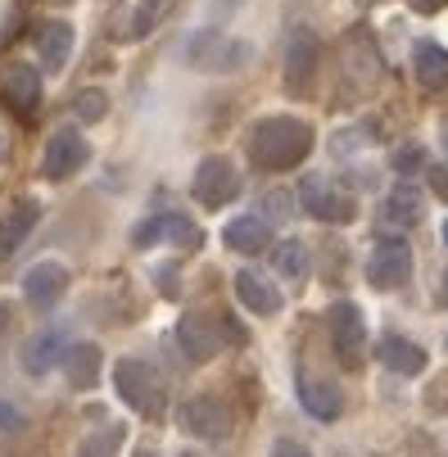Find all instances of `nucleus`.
<instances>
[{"mask_svg": "<svg viewBox=\"0 0 448 457\" xmlns=\"http://www.w3.org/2000/svg\"><path fill=\"white\" fill-rule=\"evenodd\" d=\"M0 91H5L10 109L19 113H32L41 104V78L37 69H28V63H14V69H5V82H0Z\"/></svg>", "mask_w": 448, "mask_h": 457, "instance_id": "17", "label": "nucleus"}, {"mask_svg": "<svg viewBox=\"0 0 448 457\" xmlns=\"http://www.w3.org/2000/svg\"><path fill=\"white\" fill-rule=\"evenodd\" d=\"M154 286H159L163 299H177V295H181V286H177V268H154Z\"/></svg>", "mask_w": 448, "mask_h": 457, "instance_id": "30", "label": "nucleus"}, {"mask_svg": "<svg viewBox=\"0 0 448 457\" xmlns=\"http://www.w3.org/2000/svg\"><path fill=\"white\" fill-rule=\"evenodd\" d=\"M181 457H195V453H181Z\"/></svg>", "mask_w": 448, "mask_h": 457, "instance_id": "41", "label": "nucleus"}, {"mask_svg": "<svg viewBox=\"0 0 448 457\" xmlns=\"http://www.w3.org/2000/svg\"><path fill=\"white\" fill-rule=\"evenodd\" d=\"M376 358L386 362L390 371H399V376H417V371H426V349L421 345H412V340H403V336H386V340H376Z\"/></svg>", "mask_w": 448, "mask_h": 457, "instance_id": "16", "label": "nucleus"}, {"mask_svg": "<svg viewBox=\"0 0 448 457\" xmlns=\"http://www.w3.org/2000/svg\"><path fill=\"white\" fill-rule=\"evenodd\" d=\"M299 200H303V209L317 218V222H353L358 218V204H353V195L349 190H340V181H331V177H308L303 186H299Z\"/></svg>", "mask_w": 448, "mask_h": 457, "instance_id": "4", "label": "nucleus"}, {"mask_svg": "<svg viewBox=\"0 0 448 457\" xmlns=\"http://www.w3.org/2000/svg\"><path fill=\"white\" fill-rule=\"evenodd\" d=\"M412 69H417V82H421L426 91H444V87H448V46L421 41V46H417V59H412Z\"/></svg>", "mask_w": 448, "mask_h": 457, "instance_id": "19", "label": "nucleus"}, {"mask_svg": "<svg viewBox=\"0 0 448 457\" xmlns=\"http://www.w3.org/2000/svg\"><path fill=\"white\" fill-rule=\"evenodd\" d=\"M421 163H426L421 145H399V150H394V159H390V168H394L399 177H412V172H421Z\"/></svg>", "mask_w": 448, "mask_h": 457, "instance_id": "29", "label": "nucleus"}, {"mask_svg": "<svg viewBox=\"0 0 448 457\" xmlns=\"http://www.w3.org/2000/svg\"><path fill=\"white\" fill-rule=\"evenodd\" d=\"M104 109H109V100H104V91H95V87L78 91V100H73V113H78L82 122H100Z\"/></svg>", "mask_w": 448, "mask_h": 457, "instance_id": "28", "label": "nucleus"}, {"mask_svg": "<svg viewBox=\"0 0 448 457\" xmlns=\"http://www.w3.org/2000/svg\"><path fill=\"white\" fill-rule=\"evenodd\" d=\"M272 457H312V453H308L299 439H277V444H272Z\"/></svg>", "mask_w": 448, "mask_h": 457, "instance_id": "31", "label": "nucleus"}, {"mask_svg": "<svg viewBox=\"0 0 448 457\" xmlns=\"http://www.w3.org/2000/svg\"><path fill=\"white\" fill-rule=\"evenodd\" d=\"M122 439H127V430H122V426H109V430H95V435H87V439H82V448H78V457H113V453L122 448Z\"/></svg>", "mask_w": 448, "mask_h": 457, "instance_id": "26", "label": "nucleus"}, {"mask_svg": "<svg viewBox=\"0 0 448 457\" xmlns=\"http://www.w3.org/2000/svg\"><path fill=\"white\" fill-rule=\"evenodd\" d=\"M37 50H41V63L50 73H59L63 63H69V54H73V28L69 23H46L41 28V37H37Z\"/></svg>", "mask_w": 448, "mask_h": 457, "instance_id": "21", "label": "nucleus"}, {"mask_svg": "<svg viewBox=\"0 0 448 457\" xmlns=\"http://www.w3.org/2000/svg\"><path fill=\"white\" fill-rule=\"evenodd\" d=\"M63 336L59 331H41L37 340H28V349H23V367L32 371V376H46L54 362H63Z\"/></svg>", "mask_w": 448, "mask_h": 457, "instance_id": "23", "label": "nucleus"}, {"mask_svg": "<svg viewBox=\"0 0 448 457\" xmlns=\"http://www.w3.org/2000/svg\"><path fill=\"white\" fill-rule=\"evenodd\" d=\"M177 345H181L186 362L204 367V362H213V358L222 353V331L213 326L209 312H186V317L177 321Z\"/></svg>", "mask_w": 448, "mask_h": 457, "instance_id": "7", "label": "nucleus"}, {"mask_svg": "<svg viewBox=\"0 0 448 457\" xmlns=\"http://www.w3.org/2000/svg\"><path fill=\"white\" fill-rule=\"evenodd\" d=\"M222 240L236 253H263L268 249V222L263 218H231L227 231H222Z\"/></svg>", "mask_w": 448, "mask_h": 457, "instance_id": "22", "label": "nucleus"}, {"mask_svg": "<svg viewBox=\"0 0 448 457\" xmlns=\"http://www.w3.org/2000/svg\"><path fill=\"white\" fill-rule=\"evenodd\" d=\"M444 299H448V272H444Z\"/></svg>", "mask_w": 448, "mask_h": 457, "instance_id": "38", "label": "nucleus"}, {"mask_svg": "<svg viewBox=\"0 0 448 457\" xmlns=\"http://www.w3.org/2000/svg\"><path fill=\"white\" fill-rule=\"evenodd\" d=\"M177 421H181V430H186V435H195V439H213V444L231 435V408H227L222 399H209V395L186 399V403H181V412H177Z\"/></svg>", "mask_w": 448, "mask_h": 457, "instance_id": "6", "label": "nucleus"}, {"mask_svg": "<svg viewBox=\"0 0 448 457\" xmlns=\"http://www.w3.org/2000/svg\"><path fill=\"white\" fill-rule=\"evenodd\" d=\"M299 403L317 421H336L340 417V389L327 385V380H317V376H299Z\"/></svg>", "mask_w": 448, "mask_h": 457, "instance_id": "18", "label": "nucleus"}, {"mask_svg": "<svg viewBox=\"0 0 448 457\" xmlns=\"http://www.w3.org/2000/svg\"><path fill=\"white\" fill-rule=\"evenodd\" d=\"M63 290H69V268H63V263H37L23 277V295H28L32 308H50Z\"/></svg>", "mask_w": 448, "mask_h": 457, "instance_id": "13", "label": "nucleus"}, {"mask_svg": "<svg viewBox=\"0 0 448 457\" xmlns=\"http://www.w3.org/2000/svg\"><path fill=\"white\" fill-rule=\"evenodd\" d=\"M272 263H277L281 277L303 281V277H308V249H303V240H281V245L272 249Z\"/></svg>", "mask_w": 448, "mask_h": 457, "instance_id": "25", "label": "nucleus"}, {"mask_svg": "<svg viewBox=\"0 0 448 457\" xmlns=\"http://www.w3.org/2000/svg\"><path fill=\"white\" fill-rule=\"evenodd\" d=\"M54 5H69V0H54Z\"/></svg>", "mask_w": 448, "mask_h": 457, "instance_id": "40", "label": "nucleus"}, {"mask_svg": "<svg viewBox=\"0 0 448 457\" xmlns=\"http://www.w3.org/2000/svg\"><path fill=\"white\" fill-rule=\"evenodd\" d=\"M249 54V46L240 41H227L218 32H195L186 41V63H195V69H213V73H227V69H240Z\"/></svg>", "mask_w": 448, "mask_h": 457, "instance_id": "8", "label": "nucleus"}, {"mask_svg": "<svg viewBox=\"0 0 448 457\" xmlns=\"http://www.w3.org/2000/svg\"><path fill=\"white\" fill-rule=\"evenodd\" d=\"M137 457H154V448H141V453H137Z\"/></svg>", "mask_w": 448, "mask_h": 457, "instance_id": "37", "label": "nucleus"}, {"mask_svg": "<svg viewBox=\"0 0 448 457\" xmlns=\"http://www.w3.org/2000/svg\"><path fill=\"white\" fill-rule=\"evenodd\" d=\"M331 345H336V353L353 367V362H362V349H367V321H362V312H358V303H336L331 308Z\"/></svg>", "mask_w": 448, "mask_h": 457, "instance_id": "11", "label": "nucleus"}, {"mask_svg": "<svg viewBox=\"0 0 448 457\" xmlns=\"http://www.w3.org/2000/svg\"><path fill=\"white\" fill-rule=\"evenodd\" d=\"M312 145H317L312 127L303 118H290V113L253 122V132H249V159H253V168H263V172L299 168L312 154Z\"/></svg>", "mask_w": 448, "mask_h": 457, "instance_id": "1", "label": "nucleus"}, {"mask_svg": "<svg viewBox=\"0 0 448 457\" xmlns=\"http://www.w3.org/2000/svg\"><path fill=\"white\" fill-rule=\"evenodd\" d=\"M444 245H448V218H444Z\"/></svg>", "mask_w": 448, "mask_h": 457, "instance_id": "39", "label": "nucleus"}, {"mask_svg": "<svg viewBox=\"0 0 448 457\" xmlns=\"http://www.w3.org/2000/svg\"><path fill=\"white\" fill-rule=\"evenodd\" d=\"M412 277V249L408 240H380L367 258V281L371 290H399Z\"/></svg>", "mask_w": 448, "mask_h": 457, "instance_id": "5", "label": "nucleus"}, {"mask_svg": "<svg viewBox=\"0 0 448 457\" xmlns=\"http://www.w3.org/2000/svg\"><path fill=\"white\" fill-rule=\"evenodd\" d=\"M113 389H118V399L132 408V412H141V417H150V421L163 417V385H159V376H154L150 362H141V358H118V367H113Z\"/></svg>", "mask_w": 448, "mask_h": 457, "instance_id": "2", "label": "nucleus"}, {"mask_svg": "<svg viewBox=\"0 0 448 457\" xmlns=\"http://www.w3.org/2000/svg\"><path fill=\"white\" fill-rule=\"evenodd\" d=\"M430 186L439 190V200H448V172H444V168H439V172L430 177Z\"/></svg>", "mask_w": 448, "mask_h": 457, "instance_id": "34", "label": "nucleus"}, {"mask_svg": "<svg viewBox=\"0 0 448 457\" xmlns=\"http://www.w3.org/2000/svg\"><path fill=\"white\" fill-rule=\"evenodd\" d=\"M100 367H104V358H100L95 345H73L69 353H63V376H69L73 389H95Z\"/></svg>", "mask_w": 448, "mask_h": 457, "instance_id": "20", "label": "nucleus"}, {"mask_svg": "<svg viewBox=\"0 0 448 457\" xmlns=\"http://www.w3.org/2000/svg\"><path fill=\"white\" fill-rule=\"evenodd\" d=\"M236 299L249 308V312H259V317H277L281 312V290L268 281V277H259V272H236Z\"/></svg>", "mask_w": 448, "mask_h": 457, "instance_id": "14", "label": "nucleus"}, {"mask_svg": "<svg viewBox=\"0 0 448 457\" xmlns=\"http://www.w3.org/2000/svg\"><path fill=\"white\" fill-rule=\"evenodd\" d=\"M263 204H272V218H290V195L286 190H277L272 200H263Z\"/></svg>", "mask_w": 448, "mask_h": 457, "instance_id": "33", "label": "nucleus"}, {"mask_svg": "<svg viewBox=\"0 0 448 457\" xmlns=\"http://www.w3.org/2000/svg\"><path fill=\"white\" fill-rule=\"evenodd\" d=\"M312 69H317V37L312 32H295L290 37V50H286V87L299 91L312 82Z\"/></svg>", "mask_w": 448, "mask_h": 457, "instance_id": "15", "label": "nucleus"}, {"mask_svg": "<svg viewBox=\"0 0 448 457\" xmlns=\"http://www.w3.org/2000/svg\"><path fill=\"white\" fill-rule=\"evenodd\" d=\"M386 218L399 222V227H412L421 218V190L412 181H399L390 195H386Z\"/></svg>", "mask_w": 448, "mask_h": 457, "instance_id": "24", "label": "nucleus"}, {"mask_svg": "<svg viewBox=\"0 0 448 457\" xmlns=\"http://www.w3.org/2000/svg\"><path fill=\"white\" fill-rule=\"evenodd\" d=\"M190 195L209 209V213H218V209H227L236 195H240V172H236V163L231 159H222V154H209V159H200V168H195V181H190Z\"/></svg>", "mask_w": 448, "mask_h": 457, "instance_id": "3", "label": "nucleus"}, {"mask_svg": "<svg viewBox=\"0 0 448 457\" xmlns=\"http://www.w3.org/2000/svg\"><path fill=\"white\" fill-rule=\"evenodd\" d=\"M408 5H412V10H426V14H435V10L444 5V0H408Z\"/></svg>", "mask_w": 448, "mask_h": 457, "instance_id": "35", "label": "nucleus"}, {"mask_svg": "<svg viewBox=\"0 0 448 457\" xmlns=\"http://www.w3.org/2000/svg\"><path fill=\"white\" fill-rule=\"evenodd\" d=\"M19 426H23V412L0 399V430H19Z\"/></svg>", "mask_w": 448, "mask_h": 457, "instance_id": "32", "label": "nucleus"}, {"mask_svg": "<svg viewBox=\"0 0 448 457\" xmlns=\"http://www.w3.org/2000/svg\"><path fill=\"white\" fill-rule=\"evenodd\" d=\"M82 163H87V141H82V132H73V127H59V132L46 141L41 177H46V181H63V177H73Z\"/></svg>", "mask_w": 448, "mask_h": 457, "instance_id": "10", "label": "nucleus"}, {"mask_svg": "<svg viewBox=\"0 0 448 457\" xmlns=\"http://www.w3.org/2000/svg\"><path fill=\"white\" fill-rule=\"evenodd\" d=\"M439 145H444V154H448V122H444V132H439Z\"/></svg>", "mask_w": 448, "mask_h": 457, "instance_id": "36", "label": "nucleus"}, {"mask_svg": "<svg viewBox=\"0 0 448 457\" xmlns=\"http://www.w3.org/2000/svg\"><path fill=\"white\" fill-rule=\"evenodd\" d=\"M37 218H41L37 200H19L14 209L0 213V258H10V253H19V249L28 245V236H32Z\"/></svg>", "mask_w": 448, "mask_h": 457, "instance_id": "12", "label": "nucleus"}, {"mask_svg": "<svg viewBox=\"0 0 448 457\" xmlns=\"http://www.w3.org/2000/svg\"><path fill=\"white\" fill-rule=\"evenodd\" d=\"M172 5H177V0H141L137 14H132V28H127V37H145V32H150Z\"/></svg>", "mask_w": 448, "mask_h": 457, "instance_id": "27", "label": "nucleus"}, {"mask_svg": "<svg viewBox=\"0 0 448 457\" xmlns=\"http://www.w3.org/2000/svg\"><path fill=\"white\" fill-rule=\"evenodd\" d=\"M159 240L181 245V249H200V227L190 222V218H181V213H154V218L137 222V231H132V245L137 249H150Z\"/></svg>", "mask_w": 448, "mask_h": 457, "instance_id": "9", "label": "nucleus"}]
</instances>
